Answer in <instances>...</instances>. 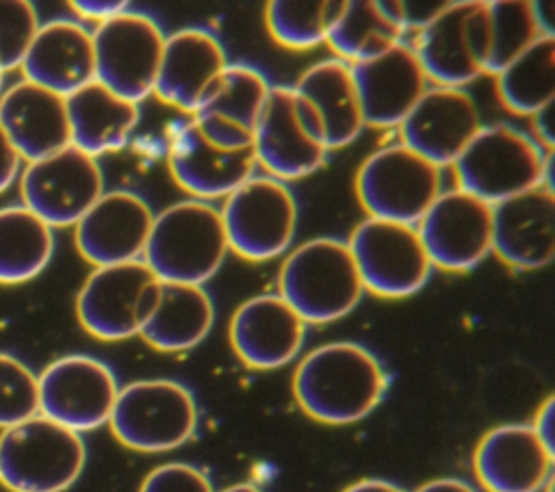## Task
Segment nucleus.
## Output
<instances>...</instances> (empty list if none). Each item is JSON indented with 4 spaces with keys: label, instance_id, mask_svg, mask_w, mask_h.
Here are the masks:
<instances>
[{
    "label": "nucleus",
    "instance_id": "nucleus-1",
    "mask_svg": "<svg viewBox=\"0 0 555 492\" xmlns=\"http://www.w3.org/2000/svg\"><path fill=\"white\" fill-rule=\"evenodd\" d=\"M386 375L377 358L358 342L336 340L312 349L293 377L299 407L314 420L347 425L382 401Z\"/></svg>",
    "mask_w": 555,
    "mask_h": 492
},
{
    "label": "nucleus",
    "instance_id": "nucleus-2",
    "mask_svg": "<svg viewBox=\"0 0 555 492\" xmlns=\"http://www.w3.org/2000/svg\"><path fill=\"white\" fill-rule=\"evenodd\" d=\"M228 251L219 210L204 199H184L154 217L143 262L160 282L202 286Z\"/></svg>",
    "mask_w": 555,
    "mask_h": 492
},
{
    "label": "nucleus",
    "instance_id": "nucleus-3",
    "mask_svg": "<svg viewBox=\"0 0 555 492\" xmlns=\"http://www.w3.org/2000/svg\"><path fill=\"white\" fill-rule=\"evenodd\" d=\"M553 150H542L516 128L481 126L451 165L457 189L494 206L503 199L551 186Z\"/></svg>",
    "mask_w": 555,
    "mask_h": 492
},
{
    "label": "nucleus",
    "instance_id": "nucleus-4",
    "mask_svg": "<svg viewBox=\"0 0 555 492\" xmlns=\"http://www.w3.org/2000/svg\"><path fill=\"white\" fill-rule=\"evenodd\" d=\"M280 297L304 323H330L351 312L364 286L347 243L319 236L295 247L282 262Z\"/></svg>",
    "mask_w": 555,
    "mask_h": 492
},
{
    "label": "nucleus",
    "instance_id": "nucleus-5",
    "mask_svg": "<svg viewBox=\"0 0 555 492\" xmlns=\"http://www.w3.org/2000/svg\"><path fill=\"white\" fill-rule=\"evenodd\" d=\"M167 160L176 184L193 199L225 197L254 173V137L193 115L171 139Z\"/></svg>",
    "mask_w": 555,
    "mask_h": 492
},
{
    "label": "nucleus",
    "instance_id": "nucleus-6",
    "mask_svg": "<svg viewBox=\"0 0 555 492\" xmlns=\"http://www.w3.org/2000/svg\"><path fill=\"white\" fill-rule=\"evenodd\" d=\"M80 433L37 414L0 433V483L11 492H63L82 472Z\"/></svg>",
    "mask_w": 555,
    "mask_h": 492
},
{
    "label": "nucleus",
    "instance_id": "nucleus-7",
    "mask_svg": "<svg viewBox=\"0 0 555 492\" xmlns=\"http://www.w3.org/2000/svg\"><path fill=\"white\" fill-rule=\"evenodd\" d=\"M108 425L128 449L171 451L193 436L197 407L193 394L178 381L139 379L119 388Z\"/></svg>",
    "mask_w": 555,
    "mask_h": 492
},
{
    "label": "nucleus",
    "instance_id": "nucleus-8",
    "mask_svg": "<svg viewBox=\"0 0 555 492\" xmlns=\"http://www.w3.org/2000/svg\"><path fill=\"white\" fill-rule=\"evenodd\" d=\"M323 124L293 87H271L254 128L256 165L275 180L317 171L327 154Z\"/></svg>",
    "mask_w": 555,
    "mask_h": 492
},
{
    "label": "nucleus",
    "instance_id": "nucleus-9",
    "mask_svg": "<svg viewBox=\"0 0 555 492\" xmlns=\"http://www.w3.org/2000/svg\"><path fill=\"white\" fill-rule=\"evenodd\" d=\"M356 193L369 217L414 225L440 195V167L401 141L390 143L364 158Z\"/></svg>",
    "mask_w": 555,
    "mask_h": 492
},
{
    "label": "nucleus",
    "instance_id": "nucleus-10",
    "mask_svg": "<svg viewBox=\"0 0 555 492\" xmlns=\"http://www.w3.org/2000/svg\"><path fill=\"white\" fill-rule=\"evenodd\" d=\"M427 78L438 87L460 89L486 74L490 56L488 4L479 0L449 2L412 46Z\"/></svg>",
    "mask_w": 555,
    "mask_h": 492
},
{
    "label": "nucleus",
    "instance_id": "nucleus-11",
    "mask_svg": "<svg viewBox=\"0 0 555 492\" xmlns=\"http://www.w3.org/2000/svg\"><path fill=\"white\" fill-rule=\"evenodd\" d=\"M219 210L228 249L245 260H271L288 249L297 228V204L291 189L271 176H251Z\"/></svg>",
    "mask_w": 555,
    "mask_h": 492
},
{
    "label": "nucleus",
    "instance_id": "nucleus-12",
    "mask_svg": "<svg viewBox=\"0 0 555 492\" xmlns=\"http://www.w3.org/2000/svg\"><path fill=\"white\" fill-rule=\"evenodd\" d=\"M160 280L143 260L95 267L76 297L80 325L100 340L137 336L158 299Z\"/></svg>",
    "mask_w": 555,
    "mask_h": 492
},
{
    "label": "nucleus",
    "instance_id": "nucleus-13",
    "mask_svg": "<svg viewBox=\"0 0 555 492\" xmlns=\"http://www.w3.org/2000/svg\"><path fill=\"white\" fill-rule=\"evenodd\" d=\"M91 41L100 85L134 104L154 91L165 37L150 15L121 11L98 24Z\"/></svg>",
    "mask_w": 555,
    "mask_h": 492
},
{
    "label": "nucleus",
    "instance_id": "nucleus-14",
    "mask_svg": "<svg viewBox=\"0 0 555 492\" xmlns=\"http://www.w3.org/2000/svg\"><path fill=\"white\" fill-rule=\"evenodd\" d=\"M347 247L364 290L379 297H408L431 271L418 230L408 223L369 217L353 228Z\"/></svg>",
    "mask_w": 555,
    "mask_h": 492
},
{
    "label": "nucleus",
    "instance_id": "nucleus-15",
    "mask_svg": "<svg viewBox=\"0 0 555 492\" xmlns=\"http://www.w3.org/2000/svg\"><path fill=\"white\" fill-rule=\"evenodd\" d=\"M39 412L72 431H91L108 423L117 399V379L98 358L72 353L50 362L37 377Z\"/></svg>",
    "mask_w": 555,
    "mask_h": 492
},
{
    "label": "nucleus",
    "instance_id": "nucleus-16",
    "mask_svg": "<svg viewBox=\"0 0 555 492\" xmlns=\"http://www.w3.org/2000/svg\"><path fill=\"white\" fill-rule=\"evenodd\" d=\"M104 193L98 160L74 145L28 163L22 173V199L33 215L52 225H76Z\"/></svg>",
    "mask_w": 555,
    "mask_h": 492
},
{
    "label": "nucleus",
    "instance_id": "nucleus-17",
    "mask_svg": "<svg viewBox=\"0 0 555 492\" xmlns=\"http://www.w3.org/2000/svg\"><path fill=\"white\" fill-rule=\"evenodd\" d=\"M416 230L431 267L468 271L492 251V206L453 189L436 197Z\"/></svg>",
    "mask_w": 555,
    "mask_h": 492
},
{
    "label": "nucleus",
    "instance_id": "nucleus-18",
    "mask_svg": "<svg viewBox=\"0 0 555 492\" xmlns=\"http://www.w3.org/2000/svg\"><path fill=\"white\" fill-rule=\"evenodd\" d=\"M147 202L130 191L102 193L76 223V247L93 267L139 260L152 230Z\"/></svg>",
    "mask_w": 555,
    "mask_h": 492
},
{
    "label": "nucleus",
    "instance_id": "nucleus-19",
    "mask_svg": "<svg viewBox=\"0 0 555 492\" xmlns=\"http://www.w3.org/2000/svg\"><path fill=\"white\" fill-rule=\"evenodd\" d=\"M225 65V52L212 33L180 28L165 37L152 93L160 102L195 115L210 98Z\"/></svg>",
    "mask_w": 555,
    "mask_h": 492
},
{
    "label": "nucleus",
    "instance_id": "nucleus-20",
    "mask_svg": "<svg viewBox=\"0 0 555 492\" xmlns=\"http://www.w3.org/2000/svg\"><path fill=\"white\" fill-rule=\"evenodd\" d=\"M401 143L434 163L453 165L481 128L473 98L462 89H427L399 124Z\"/></svg>",
    "mask_w": 555,
    "mask_h": 492
},
{
    "label": "nucleus",
    "instance_id": "nucleus-21",
    "mask_svg": "<svg viewBox=\"0 0 555 492\" xmlns=\"http://www.w3.org/2000/svg\"><path fill=\"white\" fill-rule=\"evenodd\" d=\"M349 67L364 126H399L427 91V76L412 46H405L403 41L375 59Z\"/></svg>",
    "mask_w": 555,
    "mask_h": 492
},
{
    "label": "nucleus",
    "instance_id": "nucleus-22",
    "mask_svg": "<svg viewBox=\"0 0 555 492\" xmlns=\"http://www.w3.org/2000/svg\"><path fill=\"white\" fill-rule=\"evenodd\" d=\"M492 251L518 271L540 269L553 260V189L542 184L492 206Z\"/></svg>",
    "mask_w": 555,
    "mask_h": 492
},
{
    "label": "nucleus",
    "instance_id": "nucleus-23",
    "mask_svg": "<svg viewBox=\"0 0 555 492\" xmlns=\"http://www.w3.org/2000/svg\"><path fill=\"white\" fill-rule=\"evenodd\" d=\"M306 323L280 295L243 301L230 319V342L251 368L288 364L304 342Z\"/></svg>",
    "mask_w": 555,
    "mask_h": 492
},
{
    "label": "nucleus",
    "instance_id": "nucleus-24",
    "mask_svg": "<svg viewBox=\"0 0 555 492\" xmlns=\"http://www.w3.org/2000/svg\"><path fill=\"white\" fill-rule=\"evenodd\" d=\"M546 451L529 425H499L475 451V475L488 492H538L553 470Z\"/></svg>",
    "mask_w": 555,
    "mask_h": 492
},
{
    "label": "nucleus",
    "instance_id": "nucleus-25",
    "mask_svg": "<svg viewBox=\"0 0 555 492\" xmlns=\"http://www.w3.org/2000/svg\"><path fill=\"white\" fill-rule=\"evenodd\" d=\"M24 80L61 98L95 80L91 33L69 20H52L37 28L24 61Z\"/></svg>",
    "mask_w": 555,
    "mask_h": 492
},
{
    "label": "nucleus",
    "instance_id": "nucleus-26",
    "mask_svg": "<svg viewBox=\"0 0 555 492\" xmlns=\"http://www.w3.org/2000/svg\"><path fill=\"white\" fill-rule=\"evenodd\" d=\"M0 128L28 163L72 145L65 98L28 80L15 82L0 98Z\"/></svg>",
    "mask_w": 555,
    "mask_h": 492
},
{
    "label": "nucleus",
    "instance_id": "nucleus-27",
    "mask_svg": "<svg viewBox=\"0 0 555 492\" xmlns=\"http://www.w3.org/2000/svg\"><path fill=\"white\" fill-rule=\"evenodd\" d=\"M65 108L72 145L93 158L124 147L139 121V104L115 95L98 80L67 95Z\"/></svg>",
    "mask_w": 555,
    "mask_h": 492
},
{
    "label": "nucleus",
    "instance_id": "nucleus-28",
    "mask_svg": "<svg viewBox=\"0 0 555 492\" xmlns=\"http://www.w3.org/2000/svg\"><path fill=\"white\" fill-rule=\"evenodd\" d=\"M319 115L327 150L349 145L364 128L351 67L340 59L319 61L293 87Z\"/></svg>",
    "mask_w": 555,
    "mask_h": 492
},
{
    "label": "nucleus",
    "instance_id": "nucleus-29",
    "mask_svg": "<svg viewBox=\"0 0 555 492\" xmlns=\"http://www.w3.org/2000/svg\"><path fill=\"white\" fill-rule=\"evenodd\" d=\"M212 321V299L202 286L160 282L156 306L139 336L158 351H186L208 336Z\"/></svg>",
    "mask_w": 555,
    "mask_h": 492
},
{
    "label": "nucleus",
    "instance_id": "nucleus-30",
    "mask_svg": "<svg viewBox=\"0 0 555 492\" xmlns=\"http://www.w3.org/2000/svg\"><path fill=\"white\" fill-rule=\"evenodd\" d=\"M403 33V26L395 20L386 0H351L345 2L325 43L340 61L353 65L375 59L401 43Z\"/></svg>",
    "mask_w": 555,
    "mask_h": 492
},
{
    "label": "nucleus",
    "instance_id": "nucleus-31",
    "mask_svg": "<svg viewBox=\"0 0 555 492\" xmlns=\"http://www.w3.org/2000/svg\"><path fill=\"white\" fill-rule=\"evenodd\" d=\"M54 251L52 228L26 206L0 208V284H22L39 275Z\"/></svg>",
    "mask_w": 555,
    "mask_h": 492
},
{
    "label": "nucleus",
    "instance_id": "nucleus-32",
    "mask_svg": "<svg viewBox=\"0 0 555 492\" xmlns=\"http://www.w3.org/2000/svg\"><path fill=\"white\" fill-rule=\"evenodd\" d=\"M503 106L518 115H533L555 98V37L542 35L496 74Z\"/></svg>",
    "mask_w": 555,
    "mask_h": 492
},
{
    "label": "nucleus",
    "instance_id": "nucleus-33",
    "mask_svg": "<svg viewBox=\"0 0 555 492\" xmlns=\"http://www.w3.org/2000/svg\"><path fill=\"white\" fill-rule=\"evenodd\" d=\"M269 89L267 78L258 69L243 63H228L210 98L195 115L254 137Z\"/></svg>",
    "mask_w": 555,
    "mask_h": 492
},
{
    "label": "nucleus",
    "instance_id": "nucleus-34",
    "mask_svg": "<svg viewBox=\"0 0 555 492\" xmlns=\"http://www.w3.org/2000/svg\"><path fill=\"white\" fill-rule=\"evenodd\" d=\"M343 7V0H271L264 7V24L275 43L308 50L325 41Z\"/></svg>",
    "mask_w": 555,
    "mask_h": 492
},
{
    "label": "nucleus",
    "instance_id": "nucleus-35",
    "mask_svg": "<svg viewBox=\"0 0 555 492\" xmlns=\"http://www.w3.org/2000/svg\"><path fill=\"white\" fill-rule=\"evenodd\" d=\"M486 4L490 17V56L486 74L496 76L509 61H514L544 33L535 22L531 2L496 0Z\"/></svg>",
    "mask_w": 555,
    "mask_h": 492
},
{
    "label": "nucleus",
    "instance_id": "nucleus-36",
    "mask_svg": "<svg viewBox=\"0 0 555 492\" xmlns=\"http://www.w3.org/2000/svg\"><path fill=\"white\" fill-rule=\"evenodd\" d=\"M39 412L37 375L17 358L0 351V427H13Z\"/></svg>",
    "mask_w": 555,
    "mask_h": 492
},
{
    "label": "nucleus",
    "instance_id": "nucleus-37",
    "mask_svg": "<svg viewBox=\"0 0 555 492\" xmlns=\"http://www.w3.org/2000/svg\"><path fill=\"white\" fill-rule=\"evenodd\" d=\"M39 28L35 7L26 0H0V74L22 65Z\"/></svg>",
    "mask_w": 555,
    "mask_h": 492
},
{
    "label": "nucleus",
    "instance_id": "nucleus-38",
    "mask_svg": "<svg viewBox=\"0 0 555 492\" xmlns=\"http://www.w3.org/2000/svg\"><path fill=\"white\" fill-rule=\"evenodd\" d=\"M139 492H212V485L195 466L169 462L147 472Z\"/></svg>",
    "mask_w": 555,
    "mask_h": 492
},
{
    "label": "nucleus",
    "instance_id": "nucleus-39",
    "mask_svg": "<svg viewBox=\"0 0 555 492\" xmlns=\"http://www.w3.org/2000/svg\"><path fill=\"white\" fill-rule=\"evenodd\" d=\"M390 13L395 15V20L403 26V30L408 28H425L449 2H423V0H416V2H386Z\"/></svg>",
    "mask_w": 555,
    "mask_h": 492
},
{
    "label": "nucleus",
    "instance_id": "nucleus-40",
    "mask_svg": "<svg viewBox=\"0 0 555 492\" xmlns=\"http://www.w3.org/2000/svg\"><path fill=\"white\" fill-rule=\"evenodd\" d=\"M126 2L124 0H74L72 2V9L82 15V17H89V20H95V22H106L115 15H119L121 11H126Z\"/></svg>",
    "mask_w": 555,
    "mask_h": 492
},
{
    "label": "nucleus",
    "instance_id": "nucleus-41",
    "mask_svg": "<svg viewBox=\"0 0 555 492\" xmlns=\"http://www.w3.org/2000/svg\"><path fill=\"white\" fill-rule=\"evenodd\" d=\"M20 163H22L20 154L11 145L4 130L0 128V193H4L13 184V180L17 178Z\"/></svg>",
    "mask_w": 555,
    "mask_h": 492
},
{
    "label": "nucleus",
    "instance_id": "nucleus-42",
    "mask_svg": "<svg viewBox=\"0 0 555 492\" xmlns=\"http://www.w3.org/2000/svg\"><path fill=\"white\" fill-rule=\"evenodd\" d=\"M553 425H555V399L548 397L542 403V407L538 410L533 431L538 433V438L546 446V451L555 455V427Z\"/></svg>",
    "mask_w": 555,
    "mask_h": 492
},
{
    "label": "nucleus",
    "instance_id": "nucleus-43",
    "mask_svg": "<svg viewBox=\"0 0 555 492\" xmlns=\"http://www.w3.org/2000/svg\"><path fill=\"white\" fill-rule=\"evenodd\" d=\"M553 102L533 113V130L538 137V145L542 150H553Z\"/></svg>",
    "mask_w": 555,
    "mask_h": 492
},
{
    "label": "nucleus",
    "instance_id": "nucleus-44",
    "mask_svg": "<svg viewBox=\"0 0 555 492\" xmlns=\"http://www.w3.org/2000/svg\"><path fill=\"white\" fill-rule=\"evenodd\" d=\"M416 492H475L466 481H460V479H434V481H427L425 485H421Z\"/></svg>",
    "mask_w": 555,
    "mask_h": 492
},
{
    "label": "nucleus",
    "instance_id": "nucleus-45",
    "mask_svg": "<svg viewBox=\"0 0 555 492\" xmlns=\"http://www.w3.org/2000/svg\"><path fill=\"white\" fill-rule=\"evenodd\" d=\"M345 492H405L399 485L384 481V479H362L351 483Z\"/></svg>",
    "mask_w": 555,
    "mask_h": 492
},
{
    "label": "nucleus",
    "instance_id": "nucleus-46",
    "mask_svg": "<svg viewBox=\"0 0 555 492\" xmlns=\"http://www.w3.org/2000/svg\"><path fill=\"white\" fill-rule=\"evenodd\" d=\"M221 492H262V490L251 485V483H234V485H230V488H225Z\"/></svg>",
    "mask_w": 555,
    "mask_h": 492
},
{
    "label": "nucleus",
    "instance_id": "nucleus-47",
    "mask_svg": "<svg viewBox=\"0 0 555 492\" xmlns=\"http://www.w3.org/2000/svg\"><path fill=\"white\" fill-rule=\"evenodd\" d=\"M2 80H4V74H0V91H2Z\"/></svg>",
    "mask_w": 555,
    "mask_h": 492
}]
</instances>
